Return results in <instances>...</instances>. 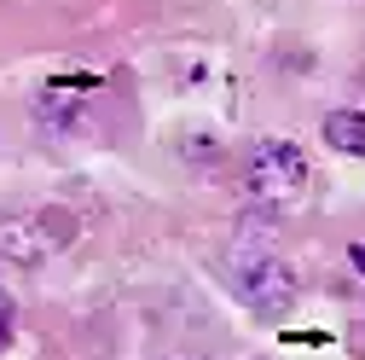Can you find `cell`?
Instances as JSON below:
<instances>
[{"instance_id":"3957f363","label":"cell","mask_w":365,"mask_h":360,"mask_svg":"<svg viewBox=\"0 0 365 360\" xmlns=\"http://www.w3.org/2000/svg\"><path fill=\"white\" fill-rule=\"evenodd\" d=\"M319 134H325L331 151H342V157H365V111H331Z\"/></svg>"},{"instance_id":"7a4b0ae2","label":"cell","mask_w":365,"mask_h":360,"mask_svg":"<svg viewBox=\"0 0 365 360\" xmlns=\"http://www.w3.org/2000/svg\"><path fill=\"white\" fill-rule=\"evenodd\" d=\"M238 291H244V302L250 308H261V314H290L296 308V274L279 261V256H244L238 261Z\"/></svg>"},{"instance_id":"277c9868","label":"cell","mask_w":365,"mask_h":360,"mask_svg":"<svg viewBox=\"0 0 365 360\" xmlns=\"http://www.w3.org/2000/svg\"><path fill=\"white\" fill-rule=\"evenodd\" d=\"M354 267H365V244H354Z\"/></svg>"},{"instance_id":"6da1fadb","label":"cell","mask_w":365,"mask_h":360,"mask_svg":"<svg viewBox=\"0 0 365 360\" xmlns=\"http://www.w3.org/2000/svg\"><path fill=\"white\" fill-rule=\"evenodd\" d=\"M307 180H313V169H307L302 146H290V140H261V146L250 151V186H255L261 198H272V204L302 198Z\"/></svg>"}]
</instances>
